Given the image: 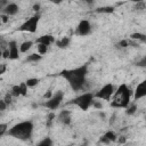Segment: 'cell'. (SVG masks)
<instances>
[{
  "label": "cell",
  "mask_w": 146,
  "mask_h": 146,
  "mask_svg": "<svg viewBox=\"0 0 146 146\" xmlns=\"http://www.w3.org/2000/svg\"><path fill=\"white\" fill-rule=\"evenodd\" d=\"M48 47H49V46H46V44H43V43H36V50H38V52L41 54V55L47 54Z\"/></svg>",
  "instance_id": "7402d4cb"
},
{
  "label": "cell",
  "mask_w": 146,
  "mask_h": 146,
  "mask_svg": "<svg viewBox=\"0 0 146 146\" xmlns=\"http://www.w3.org/2000/svg\"><path fill=\"white\" fill-rule=\"evenodd\" d=\"M35 42L36 43H43L46 46H50V44H52L55 42V38L52 35H50V34H44V35L39 36L35 40Z\"/></svg>",
  "instance_id": "5bb4252c"
},
{
  "label": "cell",
  "mask_w": 146,
  "mask_h": 146,
  "mask_svg": "<svg viewBox=\"0 0 146 146\" xmlns=\"http://www.w3.org/2000/svg\"><path fill=\"white\" fill-rule=\"evenodd\" d=\"M58 121L62 124H64V125L71 124V121H72V119H71V111H68V110L60 111V113L58 114Z\"/></svg>",
  "instance_id": "8fae6325"
},
{
  "label": "cell",
  "mask_w": 146,
  "mask_h": 146,
  "mask_svg": "<svg viewBox=\"0 0 146 146\" xmlns=\"http://www.w3.org/2000/svg\"><path fill=\"white\" fill-rule=\"evenodd\" d=\"M7 123H1L0 124V137H2L5 133H7L8 131V128H7Z\"/></svg>",
  "instance_id": "4316f807"
},
{
  "label": "cell",
  "mask_w": 146,
  "mask_h": 146,
  "mask_svg": "<svg viewBox=\"0 0 146 146\" xmlns=\"http://www.w3.org/2000/svg\"><path fill=\"white\" fill-rule=\"evenodd\" d=\"M52 145V140L49 137H44L41 141L38 143V146H51Z\"/></svg>",
  "instance_id": "cb8c5ba5"
},
{
  "label": "cell",
  "mask_w": 146,
  "mask_h": 146,
  "mask_svg": "<svg viewBox=\"0 0 146 146\" xmlns=\"http://www.w3.org/2000/svg\"><path fill=\"white\" fill-rule=\"evenodd\" d=\"M33 46V42L32 41H24V42H22L21 43V46H19V51L21 52H27L30 49H31V47Z\"/></svg>",
  "instance_id": "d6986e66"
},
{
  "label": "cell",
  "mask_w": 146,
  "mask_h": 146,
  "mask_svg": "<svg viewBox=\"0 0 146 146\" xmlns=\"http://www.w3.org/2000/svg\"><path fill=\"white\" fill-rule=\"evenodd\" d=\"M95 11L98 13V14H111V13L114 11V7H112V6H104V7L97 8Z\"/></svg>",
  "instance_id": "ac0fdd59"
},
{
  "label": "cell",
  "mask_w": 146,
  "mask_h": 146,
  "mask_svg": "<svg viewBox=\"0 0 146 146\" xmlns=\"http://www.w3.org/2000/svg\"><path fill=\"white\" fill-rule=\"evenodd\" d=\"M52 95H54V94L51 92V90H48V91H47V92L43 95V98H46V99H49V98H50Z\"/></svg>",
  "instance_id": "1f68e13d"
},
{
  "label": "cell",
  "mask_w": 146,
  "mask_h": 146,
  "mask_svg": "<svg viewBox=\"0 0 146 146\" xmlns=\"http://www.w3.org/2000/svg\"><path fill=\"white\" fill-rule=\"evenodd\" d=\"M39 82H40V79H39V78H29V79L25 81V83L27 84L29 88H33V87L38 86Z\"/></svg>",
  "instance_id": "44dd1931"
},
{
  "label": "cell",
  "mask_w": 146,
  "mask_h": 146,
  "mask_svg": "<svg viewBox=\"0 0 146 146\" xmlns=\"http://www.w3.org/2000/svg\"><path fill=\"white\" fill-rule=\"evenodd\" d=\"M8 18H9L8 15H6V14H2V15H1V21H2L3 23H7V22H8Z\"/></svg>",
  "instance_id": "e575fe53"
},
{
  "label": "cell",
  "mask_w": 146,
  "mask_h": 146,
  "mask_svg": "<svg viewBox=\"0 0 146 146\" xmlns=\"http://www.w3.org/2000/svg\"><path fill=\"white\" fill-rule=\"evenodd\" d=\"M94 100H95V94H92V92H84V94H81L80 96L75 97L71 102H68V104H74L80 110L87 111L92 105Z\"/></svg>",
  "instance_id": "277c9868"
},
{
  "label": "cell",
  "mask_w": 146,
  "mask_h": 146,
  "mask_svg": "<svg viewBox=\"0 0 146 146\" xmlns=\"http://www.w3.org/2000/svg\"><path fill=\"white\" fill-rule=\"evenodd\" d=\"M136 111H137V105H135V104H129L128 106H127V110H125V114L127 115H132V114H135L136 113Z\"/></svg>",
  "instance_id": "603a6c76"
},
{
  "label": "cell",
  "mask_w": 146,
  "mask_h": 146,
  "mask_svg": "<svg viewBox=\"0 0 146 146\" xmlns=\"http://www.w3.org/2000/svg\"><path fill=\"white\" fill-rule=\"evenodd\" d=\"M133 9H135V10H144V9H146V3H145L144 1L135 2V5H133Z\"/></svg>",
  "instance_id": "d4e9b609"
},
{
  "label": "cell",
  "mask_w": 146,
  "mask_h": 146,
  "mask_svg": "<svg viewBox=\"0 0 146 146\" xmlns=\"http://www.w3.org/2000/svg\"><path fill=\"white\" fill-rule=\"evenodd\" d=\"M88 73V65L84 64L82 66L71 68V70H63L60 72V75L67 80L70 87L74 91H79L83 88L86 83V76Z\"/></svg>",
  "instance_id": "6da1fadb"
},
{
  "label": "cell",
  "mask_w": 146,
  "mask_h": 146,
  "mask_svg": "<svg viewBox=\"0 0 146 146\" xmlns=\"http://www.w3.org/2000/svg\"><path fill=\"white\" fill-rule=\"evenodd\" d=\"M128 1H131V2H140V1H144V0H128Z\"/></svg>",
  "instance_id": "ab89813d"
},
{
  "label": "cell",
  "mask_w": 146,
  "mask_h": 146,
  "mask_svg": "<svg viewBox=\"0 0 146 146\" xmlns=\"http://www.w3.org/2000/svg\"><path fill=\"white\" fill-rule=\"evenodd\" d=\"M70 42H71V39L67 38V36H64V38H62V39L55 41L56 46H57L59 49H66V48L70 46Z\"/></svg>",
  "instance_id": "9a60e30c"
},
{
  "label": "cell",
  "mask_w": 146,
  "mask_h": 146,
  "mask_svg": "<svg viewBox=\"0 0 146 146\" xmlns=\"http://www.w3.org/2000/svg\"><path fill=\"white\" fill-rule=\"evenodd\" d=\"M19 11V7L18 5H16L15 2H9L8 5H6V7L2 9V13L8 15V16H14Z\"/></svg>",
  "instance_id": "7c38bea8"
},
{
  "label": "cell",
  "mask_w": 146,
  "mask_h": 146,
  "mask_svg": "<svg viewBox=\"0 0 146 146\" xmlns=\"http://www.w3.org/2000/svg\"><path fill=\"white\" fill-rule=\"evenodd\" d=\"M42 59V55L39 54V52H33V54H30L27 57H26V62L29 63H38Z\"/></svg>",
  "instance_id": "e0dca14e"
},
{
  "label": "cell",
  "mask_w": 146,
  "mask_h": 146,
  "mask_svg": "<svg viewBox=\"0 0 146 146\" xmlns=\"http://www.w3.org/2000/svg\"><path fill=\"white\" fill-rule=\"evenodd\" d=\"M10 94L13 95V97L22 96V88H21V84H15V86H13L11 89H10Z\"/></svg>",
  "instance_id": "ffe728a7"
},
{
  "label": "cell",
  "mask_w": 146,
  "mask_h": 146,
  "mask_svg": "<svg viewBox=\"0 0 146 146\" xmlns=\"http://www.w3.org/2000/svg\"><path fill=\"white\" fill-rule=\"evenodd\" d=\"M116 140L119 144H123V143H125V137H119V139H116Z\"/></svg>",
  "instance_id": "8d00e7d4"
},
{
  "label": "cell",
  "mask_w": 146,
  "mask_h": 146,
  "mask_svg": "<svg viewBox=\"0 0 146 146\" xmlns=\"http://www.w3.org/2000/svg\"><path fill=\"white\" fill-rule=\"evenodd\" d=\"M5 71H6V65L5 64H1V66H0V74H3Z\"/></svg>",
  "instance_id": "d590c367"
},
{
  "label": "cell",
  "mask_w": 146,
  "mask_h": 146,
  "mask_svg": "<svg viewBox=\"0 0 146 146\" xmlns=\"http://www.w3.org/2000/svg\"><path fill=\"white\" fill-rule=\"evenodd\" d=\"M7 105H8V104L5 102V99H1V100H0V111L3 112V111L6 110V107H7Z\"/></svg>",
  "instance_id": "f1b7e54d"
},
{
  "label": "cell",
  "mask_w": 146,
  "mask_h": 146,
  "mask_svg": "<svg viewBox=\"0 0 146 146\" xmlns=\"http://www.w3.org/2000/svg\"><path fill=\"white\" fill-rule=\"evenodd\" d=\"M130 39L133 41H139L143 43H146V34L140 33V32H135L130 34Z\"/></svg>",
  "instance_id": "2e32d148"
},
{
  "label": "cell",
  "mask_w": 146,
  "mask_h": 146,
  "mask_svg": "<svg viewBox=\"0 0 146 146\" xmlns=\"http://www.w3.org/2000/svg\"><path fill=\"white\" fill-rule=\"evenodd\" d=\"M40 14H35L33 16H31L30 18H27L19 27L18 30L19 31H23V32H30V33H34L38 29V25H39V22H40Z\"/></svg>",
  "instance_id": "5b68a950"
},
{
  "label": "cell",
  "mask_w": 146,
  "mask_h": 146,
  "mask_svg": "<svg viewBox=\"0 0 146 146\" xmlns=\"http://www.w3.org/2000/svg\"><path fill=\"white\" fill-rule=\"evenodd\" d=\"M62 1L63 0H50V2H52L55 5H59V3H62Z\"/></svg>",
  "instance_id": "74e56055"
},
{
  "label": "cell",
  "mask_w": 146,
  "mask_h": 146,
  "mask_svg": "<svg viewBox=\"0 0 146 146\" xmlns=\"http://www.w3.org/2000/svg\"><path fill=\"white\" fill-rule=\"evenodd\" d=\"M82 1H83V2H86V3H88V5H92L95 0H82Z\"/></svg>",
  "instance_id": "f35d334b"
},
{
  "label": "cell",
  "mask_w": 146,
  "mask_h": 146,
  "mask_svg": "<svg viewBox=\"0 0 146 146\" xmlns=\"http://www.w3.org/2000/svg\"><path fill=\"white\" fill-rule=\"evenodd\" d=\"M40 8H41V6H40V3H34L33 5V7H32V9L36 13V11H39L40 10Z\"/></svg>",
  "instance_id": "d6a6232c"
},
{
  "label": "cell",
  "mask_w": 146,
  "mask_h": 146,
  "mask_svg": "<svg viewBox=\"0 0 146 146\" xmlns=\"http://www.w3.org/2000/svg\"><path fill=\"white\" fill-rule=\"evenodd\" d=\"M92 106H94V107H96V108H98V110H100V108L103 107V104H102L100 102L94 100V103H92Z\"/></svg>",
  "instance_id": "f546056e"
},
{
  "label": "cell",
  "mask_w": 146,
  "mask_h": 146,
  "mask_svg": "<svg viewBox=\"0 0 146 146\" xmlns=\"http://www.w3.org/2000/svg\"><path fill=\"white\" fill-rule=\"evenodd\" d=\"M113 94H114V86H113L112 83H106V84H104V86L95 94V98L105 99V100H111Z\"/></svg>",
  "instance_id": "52a82bcc"
},
{
  "label": "cell",
  "mask_w": 146,
  "mask_h": 146,
  "mask_svg": "<svg viewBox=\"0 0 146 146\" xmlns=\"http://www.w3.org/2000/svg\"><path fill=\"white\" fill-rule=\"evenodd\" d=\"M54 120H55V113H49L48 114V117H47V122H46L47 127H51Z\"/></svg>",
  "instance_id": "484cf974"
},
{
  "label": "cell",
  "mask_w": 146,
  "mask_h": 146,
  "mask_svg": "<svg viewBox=\"0 0 146 146\" xmlns=\"http://www.w3.org/2000/svg\"><path fill=\"white\" fill-rule=\"evenodd\" d=\"M116 139H117V137H116L115 132H113V131H107V132H105V133L100 137L99 143H103V144H110V143L116 141Z\"/></svg>",
  "instance_id": "4fadbf2b"
},
{
  "label": "cell",
  "mask_w": 146,
  "mask_h": 146,
  "mask_svg": "<svg viewBox=\"0 0 146 146\" xmlns=\"http://www.w3.org/2000/svg\"><path fill=\"white\" fill-rule=\"evenodd\" d=\"M131 95V89L125 83H122L117 88V90L114 91L111 100V106L115 108H127V106L130 104Z\"/></svg>",
  "instance_id": "3957f363"
},
{
  "label": "cell",
  "mask_w": 146,
  "mask_h": 146,
  "mask_svg": "<svg viewBox=\"0 0 146 146\" xmlns=\"http://www.w3.org/2000/svg\"><path fill=\"white\" fill-rule=\"evenodd\" d=\"M136 66H138V67H146V56H144L143 58H140L136 63Z\"/></svg>",
  "instance_id": "83f0119b"
},
{
  "label": "cell",
  "mask_w": 146,
  "mask_h": 146,
  "mask_svg": "<svg viewBox=\"0 0 146 146\" xmlns=\"http://www.w3.org/2000/svg\"><path fill=\"white\" fill-rule=\"evenodd\" d=\"M90 32H91V25H90L89 21H87V19L80 21L78 26H76V34L81 35V36H86Z\"/></svg>",
  "instance_id": "ba28073f"
},
{
  "label": "cell",
  "mask_w": 146,
  "mask_h": 146,
  "mask_svg": "<svg viewBox=\"0 0 146 146\" xmlns=\"http://www.w3.org/2000/svg\"><path fill=\"white\" fill-rule=\"evenodd\" d=\"M11 97H13V95H11V94H7V95H6V97H5L3 99H5V102H6L7 104H10V103H11Z\"/></svg>",
  "instance_id": "4dcf8cb0"
},
{
  "label": "cell",
  "mask_w": 146,
  "mask_h": 146,
  "mask_svg": "<svg viewBox=\"0 0 146 146\" xmlns=\"http://www.w3.org/2000/svg\"><path fill=\"white\" fill-rule=\"evenodd\" d=\"M63 98H64V91L58 90V91H56L49 99H47V100L43 103V106H46L47 108L54 111V110L58 108V106L60 105Z\"/></svg>",
  "instance_id": "8992f818"
},
{
  "label": "cell",
  "mask_w": 146,
  "mask_h": 146,
  "mask_svg": "<svg viewBox=\"0 0 146 146\" xmlns=\"http://www.w3.org/2000/svg\"><path fill=\"white\" fill-rule=\"evenodd\" d=\"M146 97V79L143 80L141 82H139L133 91V99L138 100L140 98Z\"/></svg>",
  "instance_id": "9c48e42d"
},
{
  "label": "cell",
  "mask_w": 146,
  "mask_h": 146,
  "mask_svg": "<svg viewBox=\"0 0 146 146\" xmlns=\"http://www.w3.org/2000/svg\"><path fill=\"white\" fill-rule=\"evenodd\" d=\"M8 49H9V59H11V60L18 59L19 51H18V47H17L16 41H14V40L9 41L8 42Z\"/></svg>",
  "instance_id": "30bf717a"
},
{
  "label": "cell",
  "mask_w": 146,
  "mask_h": 146,
  "mask_svg": "<svg viewBox=\"0 0 146 146\" xmlns=\"http://www.w3.org/2000/svg\"><path fill=\"white\" fill-rule=\"evenodd\" d=\"M33 129H34V125L32 121H22V122L14 124L11 128H9L7 131V135L13 138L25 141V140L31 139Z\"/></svg>",
  "instance_id": "7a4b0ae2"
},
{
  "label": "cell",
  "mask_w": 146,
  "mask_h": 146,
  "mask_svg": "<svg viewBox=\"0 0 146 146\" xmlns=\"http://www.w3.org/2000/svg\"><path fill=\"white\" fill-rule=\"evenodd\" d=\"M2 58H9V49L2 51Z\"/></svg>",
  "instance_id": "836d02e7"
}]
</instances>
